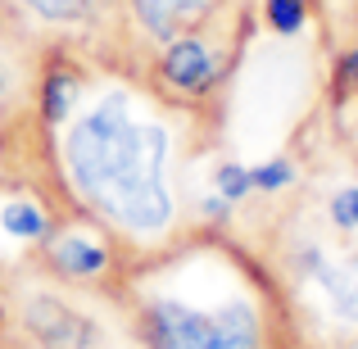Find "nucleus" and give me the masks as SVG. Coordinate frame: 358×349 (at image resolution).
Listing matches in <instances>:
<instances>
[{
	"instance_id": "f257e3e1",
	"label": "nucleus",
	"mask_w": 358,
	"mask_h": 349,
	"mask_svg": "<svg viewBox=\"0 0 358 349\" xmlns=\"http://www.w3.org/2000/svg\"><path fill=\"white\" fill-rule=\"evenodd\" d=\"M69 173L73 186L96 204L105 218L136 236H159L173 222L168 195V131L141 118L127 96H105L87 109L69 131Z\"/></svg>"
},
{
	"instance_id": "f03ea898",
	"label": "nucleus",
	"mask_w": 358,
	"mask_h": 349,
	"mask_svg": "<svg viewBox=\"0 0 358 349\" xmlns=\"http://www.w3.org/2000/svg\"><path fill=\"white\" fill-rule=\"evenodd\" d=\"M150 349H259V322L245 299L213 308H191L182 299H155L145 308Z\"/></svg>"
},
{
	"instance_id": "7ed1b4c3",
	"label": "nucleus",
	"mask_w": 358,
	"mask_h": 349,
	"mask_svg": "<svg viewBox=\"0 0 358 349\" xmlns=\"http://www.w3.org/2000/svg\"><path fill=\"white\" fill-rule=\"evenodd\" d=\"M164 78L173 82L177 91H209L213 78H218V59H213V50L200 41V36H173V45H168L164 55Z\"/></svg>"
},
{
	"instance_id": "20e7f679",
	"label": "nucleus",
	"mask_w": 358,
	"mask_h": 349,
	"mask_svg": "<svg viewBox=\"0 0 358 349\" xmlns=\"http://www.w3.org/2000/svg\"><path fill=\"white\" fill-rule=\"evenodd\" d=\"M308 272H313L317 290L327 295V304L345 318V322H358V250L345 254V259H322V254H308Z\"/></svg>"
},
{
	"instance_id": "39448f33",
	"label": "nucleus",
	"mask_w": 358,
	"mask_h": 349,
	"mask_svg": "<svg viewBox=\"0 0 358 349\" xmlns=\"http://www.w3.org/2000/svg\"><path fill=\"white\" fill-rule=\"evenodd\" d=\"M131 9H136L141 27H145L150 36L173 41V36L191 32L195 23H204V18L218 9V0H131Z\"/></svg>"
},
{
	"instance_id": "423d86ee",
	"label": "nucleus",
	"mask_w": 358,
	"mask_h": 349,
	"mask_svg": "<svg viewBox=\"0 0 358 349\" xmlns=\"http://www.w3.org/2000/svg\"><path fill=\"white\" fill-rule=\"evenodd\" d=\"M32 327L41 332V341H50L55 349H73V345H82V336H87V327H82L69 308L50 304V299L32 308Z\"/></svg>"
},
{
	"instance_id": "0eeeda50",
	"label": "nucleus",
	"mask_w": 358,
	"mask_h": 349,
	"mask_svg": "<svg viewBox=\"0 0 358 349\" xmlns=\"http://www.w3.org/2000/svg\"><path fill=\"white\" fill-rule=\"evenodd\" d=\"M55 259H59L64 272H78V277H96L105 268V250L96 241H87V236H64L55 245Z\"/></svg>"
},
{
	"instance_id": "6e6552de",
	"label": "nucleus",
	"mask_w": 358,
	"mask_h": 349,
	"mask_svg": "<svg viewBox=\"0 0 358 349\" xmlns=\"http://www.w3.org/2000/svg\"><path fill=\"white\" fill-rule=\"evenodd\" d=\"M0 227H5L9 236H18V241H41V236L50 232V222H45V213L36 209V204L14 200V204L0 209Z\"/></svg>"
},
{
	"instance_id": "1a4fd4ad",
	"label": "nucleus",
	"mask_w": 358,
	"mask_h": 349,
	"mask_svg": "<svg viewBox=\"0 0 358 349\" xmlns=\"http://www.w3.org/2000/svg\"><path fill=\"white\" fill-rule=\"evenodd\" d=\"M263 14H268V27L281 36H295L308 18V0H263Z\"/></svg>"
},
{
	"instance_id": "9d476101",
	"label": "nucleus",
	"mask_w": 358,
	"mask_h": 349,
	"mask_svg": "<svg viewBox=\"0 0 358 349\" xmlns=\"http://www.w3.org/2000/svg\"><path fill=\"white\" fill-rule=\"evenodd\" d=\"M73 100H78V82H73L69 73H55V78L45 82V118L59 122L73 109Z\"/></svg>"
},
{
	"instance_id": "9b49d317",
	"label": "nucleus",
	"mask_w": 358,
	"mask_h": 349,
	"mask_svg": "<svg viewBox=\"0 0 358 349\" xmlns=\"http://www.w3.org/2000/svg\"><path fill=\"white\" fill-rule=\"evenodd\" d=\"M27 9L41 14V18H50V23H78V18L91 9V0H27Z\"/></svg>"
},
{
	"instance_id": "f8f14e48",
	"label": "nucleus",
	"mask_w": 358,
	"mask_h": 349,
	"mask_svg": "<svg viewBox=\"0 0 358 349\" xmlns=\"http://www.w3.org/2000/svg\"><path fill=\"white\" fill-rule=\"evenodd\" d=\"M250 182L259 186V191H281V186L295 182V168H290L286 159H268V164L250 168Z\"/></svg>"
},
{
	"instance_id": "ddd939ff",
	"label": "nucleus",
	"mask_w": 358,
	"mask_h": 349,
	"mask_svg": "<svg viewBox=\"0 0 358 349\" xmlns=\"http://www.w3.org/2000/svg\"><path fill=\"white\" fill-rule=\"evenodd\" d=\"M254 191V182H250V168H241V164H222L218 168V195L222 200H245V195Z\"/></svg>"
},
{
	"instance_id": "4468645a",
	"label": "nucleus",
	"mask_w": 358,
	"mask_h": 349,
	"mask_svg": "<svg viewBox=\"0 0 358 349\" xmlns=\"http://www.w3.org/2000/svg\"><path fill=\"white\" fill-rule=\"evenodd\" d=\"M331 222L341 232H354L358 227V186H345V191L331 195Z\"/></svg>"
},
{
	"instance_id": "2eb2a0df",
	"label": "nucleus",
	"mask_w": 358,
	"mask_h": 349,
	"mask_svg": "<svg viewBox=\"0 0 358 349\" xmlns=\"http://www.w3.org/2000/svg\"><path fill=\"white\" fill-rule=\"evenodd\" d=\"M345 82H350V91L358 96V45H354L350 55H345Z\"/></svg>"
}]
</instances>
